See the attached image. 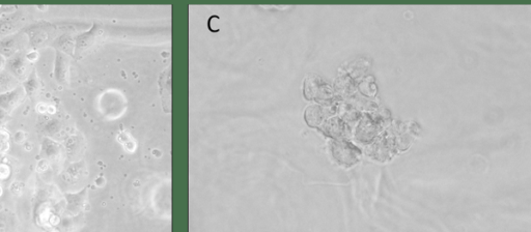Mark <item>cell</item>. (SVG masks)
I'll use <instances>...</instances> for the list:
<instances>
[{"mask_svg":"<svg viewBox=\"0 0 531 232\" xmlns=\"http://www.w3.org/2000/svg\"><path fill=\"white\" fill-rule=\"evenodd\" d=\"M386 122L385 116L380 114H365L361 116L360 122L355 129V138L361 143H369L383 131V126Z\"/></svg>","mask_w":531,"mask_h":232,"instance_id":"cell-1","label":"cell"},{"mask_svg":"<svg viewBox=\"0 0 531 232\" xmlns=\"http://www.w3.org/2000/svg\"><path fill=\"white\" fill-rule=\"evenodd\" d=\"M305 97L308 100L320 102L325 105H331L334 101L333 88L319 77H309L305 82Z\"/></svg>","mask_w":531,"mask_h":232,"instance_id":"cell-2","label":"cell"},{"mask_svg":"<svg viewBox=\"0 0 531 232\" xmlns=\"http://www.w3.org/2000/svg\"><path fill=\"white\" fill-rule=\"evenodd\" d=\"M330 145L333 157L340 165L351 166L360 160L361 152L359 148L346 139H333Z\"/></svg>","mask_w":531,"mask_h":232,"instance_id":"cell-3","label":"cell"},{"mask_svg":"<svg viewBox=\"0 0 531 232\" xmlns=\"http://www.w3.org/2000/svg\"><path fill=\"white\" fill-rule=\"evenodd\" d=\"M395 148V137L390 133H385L383 136H380L376 138L374 141H371L366 148V154L372 159L385 161L392 156Z\"/></svg>","mask_w":531,"mask_h":232,"instance_id":"cell-4","label":"cell"},{"mask_svg":"<svg viewBox=\"0 0 531 232\" xmlns=\"http://www.w3.org/2000/svg\"><path fill=\"white\" fill-rule=\"evenodd\" d=\"M70 56L62 51L55 50L54 78L59 85H67L70 80Z\"/></svg>","mask_w":531,"mask_h":232,"instance_id":"cell-5","label":"cell"},{"mask_svg":"<svg viewBox=\"0 0 531 232\" xmlns=\"http://www.w3.org/2000/svg\"><path fill=\"white\" fill-rule=\"evenodd\" d=\"M322 131L333 139H346L350 136V128L339 117H332L325 122L321 128Z\"/></svg>","mask_w":531,"mask_h":232,"instance_id":"cell-6","label":"cell"},{"mask_svg":"<svg viewBox=\"0 0 531 232\" xmlns=\"http://www.w3.org/2000/svg\"><path fill=\"white\" fill-rule=\"evenodd\" d=\"M66 211L70 217L77 216L84 208L87 198V188L82 189L77 193H66Z\"/></svg>","mask_w":531,"mask_h":232,"instance_id":"cell-7","label":"cell"},{"mask_svg":"<svg viewBox=\"0 0 531 232\" xmlns=\"http://www.w3.org/2000/svg\"><path fill=\"white\" fill-rule=\"evenodd\" d=\"M25 96V91L22 86L15 87L5 92H0V108L11 113L17 106L21 104Z\"/></svg>","mask_w":531,"mask_h":232,"instance_id":"cell-8","label":"cell"},{"mask_svg":"<svg viewBox=\"0 0 531 232\" xmlns=\"http://www.w3.org/2000/svg\"><path fill=\"white\" fill-rule=\"evenodd\" d=\"M63 146L58 141L54 140L53 138L45 137L42 141L41 155L44 159L50 161H58L63 152Z\"/></svg>","mask_w":531,"mask_h":232,"instance_id":"cell-9","label":"cell"},{"mask_svg":"<svg viewBox=\"0 0 531 232\" xmlns=\"http://www.w3.org/2000/svg\"><path fill=\"white\" fill-rule=\"evenodd\" d=\"M333 90L342 98L352 97V95L355 94V91L357 90V84L354 78L346 74V75L339 76L336 79Z\"/></svg>","mask_w":531,"mask_h":232,"instance_id":"cell-10","label":"cell"},{"mask_svg":"<svg viewBox=\"0 0 531 232\" xmlns=\"http://www.w3.org/2000/svg\"><path fill=\"white\" fill-rule=\"evenodd\" d=\"M100 34L99 27L94 25V27L87 32L81 33L75 38V50L77 53H81L90 48V46L96 42Z\"/></svg>","mask_w":531,"mask_h":232,"instance_id":"cell-11","label":"cell"},{"mask_svg":"<svg viewBox=\"0 0 531 232\" xmlns=\"http://www.w3.org/2000/svg\"><path fill=\"white\" fill-rule=\"evenodd\" d=\"M42 83L43 82L40 79L38 73H36V70L33 69L22 85L25 95L30 99L35 98L42 91Z\"/></svg>","mask_w":531,"mask_h":232,"instance_id":"cell-12","label":"cell"},{"mask_svg":"<svg viewBox=\"0 0 531 232\" xmlns=\"http://www.w3.org/2000/svg\"><path fill=\"white\" fill-rule=\"evenodd\" d=\"M5 66L14 77L17 79H22L25 76L26 72V58L21 54H16L15 56L6 60Z\"/></svg>","mask_w":531,"mask_h":232,"instance_id":"cell-13","label":"cell"},{"mask_svg":"<svg viewBox=\"0 0 531 232\" xmlns=\"http://www.w3.org/2000/svg\"><path fill=\"white\" fill-rule=\"evenodd\" d=\"M325 114H326L325 108L318 105H313L307 108L305 112V119L309 126L318 127L324 122Z\"/></svg>","mask_w":531,"mask_h":232,"instance_id":"cell-14","label":"cell"},{"mask_svg":"<svg viewBox=\"0 0 531 232\" xmlns=\"http://www.w3.org/2000/svg\"><path fill=\"white\" fill-rule=\"evenodd\" d=\"M338 112H339V118L342 119L343 122L347 123L348 125L355 124L361 118L360 111L357 110L356 108H354L349 103H344L340 105L338 108Z\"/></svg>","mask_w":531,"mask_h":232,"instance_id":"cell-15","label":"cell"},{"mask_svg":"<svg viewBox=\"0 0 531 232\" xmlns=\"http://www.w3.org/2000/svg\"><path fill=\"white\" fill-rule=\"evenodd\" d=\"M43 133L50 138L58 135L62 131V125L56 118H50L45 124H43Z\"/></svg>","mask_w":531,"mask_h":232,"instance_id":"cell-16","label":"cell"},{"mask_svg":"<svg viewBox=\"0 0 531 232\" xmlns=\"http://www.w3.org/2000/svg\"><path fill=\"white\" fill-rule=\"evenodd\" d=\"M348 103L350 105H352L354 108H356L357 110L359 109H363V110H369V111H374L377 106L375 103H372L371 101L367 100V99H364L362 97H358V96H353L350 98V101L348 102Z\"/></svg>","mask_w":531,"mask_h":232,"instance_id":"cell-17","label":"cell"},{"mask_svg":"<svg viewBox=\"0 0 531 232\" xmlns=\"http://www.w3.org/2000/svg\"><path fill=\"white\" fill-rule=\"evenodd\" d=\"M83 172H84V163L83 162H77L70 165L69 168L66 171V180L70 181H74L79 180Z\"/></svg>","mask_w":531,"mask_h":232,"instance_id":"cell-18","label":"cell"},{"mask_svg":"<svg viewBox=\"0 0 531 232\" xmlns=\"http://www.w3.org/2000/svg\"><path fill=\"white\" fill-rule=\"evenodd\" d=\"M81 139H79L78 136H70L66 142H64V148H66L68 155L71 157L74 155H77V153L81 148Z\"/></svg>","mask_w":531,"mask_h":232,"instance_id":"cell-19","label":"cell"},{"mask_svg":"<svg viewBox=\"0 0 531 232\" xmlns=\"http://www.w3.org/2000/svg\"><path fill=\"white\" fill-rule=\"evenodd\" d=\"M359 90L362 95L366 97H372L377 94V87L375 84V80L372 77H367L359 84Z\"/></svg>","mask_w":531,"mask_h":232,"instance_id":"cell-20","label":"cell"},{"mask_svg":"<svg viewBox=\"0 0 531 232\" xmlns=\"http://www.w3.org/2000/svg\"><path fill=\"white\" fill-rule=\"evenodd\" d=\"M366 70H367V64L365 60H363V59L355 60L350 64V67L348 69V72H349L348 75H350L352 78L360 77L362 76L363 73L366 72Z\"/></svg>","mask_w":531,"mask_h":232,"instance_id":"cell-21","label":"cell"},{"mask_svg":"<svg viewBox=\"0 0 531 232\" xmlns=\"http://www.w3.org/2000/svg\"><path fill=\"white\" fill-rule=\"evenodd\" d=\"M11 168L5 164H0V180H5L10 178Z\"/></svg>","mask_w":531,"mask_h":232,"instance_id":"cell-22","label":"cell"},{"mask_svg":"<svg viewBox=\"0 0 531 232\" xmlns=\"http://www.w3.org/2000/svg\"><path fill=\"white\" fill-rule=\"evenodd\" d=\"M12 119L10 113L6 112V111H4L3 109L0 108V126H3L5 125L6 123L10 122V120Z\"/></svg>","mask_w":531,"mask_h":232,"instance_id":"cell-23","label":"cell"},{"mask_svg":"<svg viewBox=\"0 0 531 232\" xmlns=\"http://www.w3.org/2000/svg\"><path fill=\"white\" fill-rule=\"evenodd\" d=\"M49 164H50V162L47 159H44V157H43V159L38 163L36 171L41 173V172H44L45 170H47L48 167H49Z\"/></svg>","mask_w":531,"mask_h":232,"instance_id":"cell-24","label":"cell"},{"mask_svg":"<svg viewBox=\"0 0 531 232\" xmlns=\"http://www.w3.org/2000/svg\"><path fill=\"white\" fill-rule=\"evenodd\" d=\"M11 192L15 195H20L22 193V189H23V184L21 182H18V181H15L11 184Z\"/></svg>","mask_w":531,"mask_h":232,"instance_id":"cell-25","label":"cell"},{"mask_svg":"<svg viewBox=\"0 0 531 232\" xmlns=\"http://www.w3.org/2000/svg\"><path fill=\"white\" fill-rule=\"evenodd\" d=\"M39 56H40V54H39L38 51H36V50H31V51H29L28 53H26L25 58H26V60H28V61H30V62H34V61L38 60Z\"/></svg>","mask_w":531,"mask_h":232,"instance_id":"cell-26","label":"cell"},{"mask_svg":"<svg viewBox=\"0 0 531 232\" xmlns=\"http://www.w3.org/2000/svg\"><path fill=\"white\" fill-rule=\"evenodd\" d=\"M25 138H26V134L22 131H18L15 133L14 135V139H15V142L17 143H22L25 141Z\"/></svg>","mask_w":531,"mask_h":232,"instance_id":"cell-27","label":"cell"},{"mask_svg":"<svg viewBox=\"0 0 531 232\" xmlns=\"http://www.w3.org/2000/svg\"><path fill=\"white\" fill-rule=\"evenodd\" d=\"M48 107L49 105H47L46 103H39L38 105H36V111L41 114H45V113H47Z\"/></svg>","mask_w":531,"mask_h":232,"instance_id":"cell-28","label":"cell"},{"mask_svg":"<svg viewBox=\"0 0 531 232\" xmlns=\"http://www.w3.org/2000/svg\"><path fill=\"white\" fill-rule=\"evenodd\" d=\"M8 139H10V135H8V133L3 131V129H0V141L7 143Z\"/></svg>","mask_w":531,"mask_h":232,"instance_id":"cell-29","label":"cell"},{"mask_svg":"<svg viewBox=\"0 0 531 232\" xmlns=\"http://www.w3.org/2000/svg\"><path fill=\"white\" fill-rule=\"evenodd\" d=\"M5 63H6V58L4 57L3 54L0 53V73H1L3 69L5 68Z\"/></svg>","mask_w":531,"mask_h":232,"instance_id":"cell-30","label":"cell"},{"mask_svg":"<svg viewBox=\"0 0 531 232\" xmlns=\"http://www.w3.org/2000/svg\"><path fill=\"white\" fill-rule=\"evenodd\" d=\"M55 113H56V108H55L54 106H50L48 107V110H47V114H50V115H54Z\"/></svg>","mask_w":531,"mask_h":232,"instance_id":"cell-31","label":"cell"},{"mask_svg":"<svg viewBox=\"0 0 531 232\" xmlns=\"http://www.w3.org/2000/svg\"><path fill=\"white\" fill-rule=\"evenodd\" d=\"M6 145H7V143H5V142H1V141H0V151H1V150H4V148L6 147Z\"/></svg>","mask_w":531,"mask_h":232,"instance_id":"cell-32","label":"cell"},{"mask_svg":"<svg viewBox=\"0 0 531 232\" xmlns=\"http://www.w3.org/2000/svg\"><path fill=\"white\" fill-rule=\"evenodd\" d=\"M1 194H2V188L0 187V195H1Z\"/></svg>","mask_w":531,"mask_h":232,"instance_id":"cell-33","label":"cell"}]
</instances>
